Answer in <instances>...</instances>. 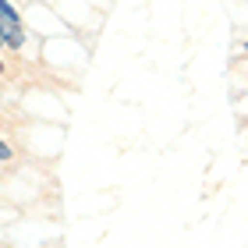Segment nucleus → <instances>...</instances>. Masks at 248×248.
<instances>
[{
	"instance_id": "2",
	"label": "nucleus",
	"mask_w": 248,
	"mask_h": 248,
	"mask_svg": "<svg viewBox=\"0 0 248 248\" xmlns=\"http://www.w3.org/2000/svg\"><path fill=\"white\" fill-rule=\"evenodd\" d=\"M245 50H248V43H245Z\"/></svg>"
},
{
	"instance_id": "1",
	"label": "nucleus",
	"mask_w": 248,
	"mask_h": 248,
	"mask_svg": "<svg viewBox=\"0 0 248 248\" xmlns=\"http://www.w3.org/2000/svg\"><path fill=\"white\" fill-rule=\"evenodd\" d=\"M0 21H4V43L7 46H21L25 43V32H21V21H18V11L7 4H0Z\"/></svg>"
}]
</instances>
